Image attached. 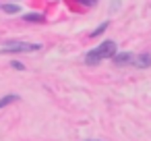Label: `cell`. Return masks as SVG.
Listing matches in <instances>:
<instances>
[{"instance_id":"8fae6325","label":"cell","mask_w":151,"mask_h":141,"mask_svg":"<svg viewBox=\"0 0 151 141\" xmlns=\"http://www.w3.org/2000/svg\"><path fill=\"white\" fill-rule=\"evenodd\" d=\"M13 2H15V0H13Z\"/></svg>"},{"instance_id":"30bf717a","label":"cell","mask_w":151,"mask_h":141,"mask_svg":"<svg viewBox=\"0 0 151 141\" xmlns=\"http://www.w3.org/2000/svg\"><path fill=\"white\" fill-rule=\"evenodd\" d=\"M87 141H95V139H87Z\"/></svg>"},{"instance_id":"277c9868","label":"cell","mask_w":151,"mask_h":141,"mask_svg":"<svg viewBox=\"0 0 151 141\" xmlns=\"http://www.w3.org/2000/svg\"><path fill=\"white\" fill-rule=\"evenodd\" d=\"M132 64H134L137 69H147V67H151V54H149V52H141V54H137Z\"/></svg>"},{"instance_id":"ba28073f","label":"cell","mask_w":151,"mask_h":141,"mask_svg":"<svg viewBox=\"0 0 151 141\" xmlns=\"http://www.w3.org/2000/svg\"><path fill=\"white\" fill-rule=\"evenodd\" d=\"M106 29H108V21H104V23H101V25H99L95 31H91V38H97V35H101Z\"/></svg>"},{"instance_id":"7a4b0ae2","label":"cell","mask_w":151,"mask_h":141,"mask_svg":"<svg viewBox=\"0 0 151 141\" xmlns=\"http://www.w3.org/2000/svg\"><path fill=\"white\" fill-rule=\"evenodd\" d=\"M37 50H42V44H27V42H15V40H11V42H6L4 46H2V54H15V52H37Z\"/></svg>"},{"instance_id":"6da1fadb","label":"cell","mask_w":151,"mask_h":141,"mask_svg":"<svg viewBox=\"0 0 151 141\" xmlns=\"http://www.w3.org/2000/svg\"><path fill=\"white\" fill-rule=\"evenodd\" d=\"M116 54H118L116 42H114V40H104L95 50H91V52L85 56V62H87V64H97L99 60H104V58H114Z\"/></svg>"},{"instance_id":"8992f818","label":"cell","mask_w":151,"mask_h":141,"mask_svg":"<svg viewBox=\"0 0 151 141\" xmlns=\"http://www.w3.org/2000/svg\"><path fill=\"white\" fill-rule=\"evenodd\" d=\"M21 98L17 95V93H9V95H4V98H0V108H6L9 104H13V102H19Z\"/></svg>"},{"instance_id":"9c48e42d","label":"cell","mask_w":151,"mask_h":141,"mask_svg":"<svg viewBox=\"0 0 151 141\" xmlns=\"http://www.w3.org/2000/svg\"><path fill=\"white\" fill-rule=\"evenodd\" d=\"M11 67H13L15 71H25V64L19 62V60H11Z\"/></svg>"},{"instance_id":"52a82bcc","label":"cell","mask_w":151,"mask_h":141,"mask_svg":"<svg viewBox=\"0 0 151 141\" xmlns=\"http://www.w3.org/2000/svg\"><path fill=\"white\" fill-rule=\"evenodd\" d=\"M2 11H4V13H9V15H17V13L21 11V7H19V4H15V2H11V4H4V7H2Z\"/></svg>"},{"instance_id":"5b68a950","label":"cell","mask_w":151,"mask_h":141,"mask_svg":"<svg viewBox=\"0 0 151 141\" xmlns=\"http://www.w3.org/2000/svg\"><path fill=\"white\" fill-rule=\"evenodd\" d=\"M23 21H27V23H42V21H46V17L42 13H27L23 17Z\"/></svg>"},{"instance_id":"3957f363","label":"cell","mask_w":151,"mask_h":141,"mask_svg":"<svg viewBox=\"0 0 151 141\" xmlns=\"http://www.w3.org/2000/svg\"><path fill=\"white\" fill-rule=\"evenodd\" d=\"M134 56H137V54H130V52H118L112 60H114V64L122 67V64H132V62H134Z\"/></svg>"}]
</instances>
